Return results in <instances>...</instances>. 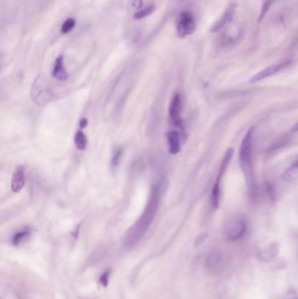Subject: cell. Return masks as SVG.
Listing matches in <instances>:
<instances>
[{
	"label": "cell",
	"instance_id": "1",
	"mask_svg": "<svg viewBox=\"0 0 298 299\" xmlns=\"http://www.w3.org/2000/svg\"><path fill=\"white\" fill-rule=\"evenodd\" d=\"M160 203V188L154 186L150 196L149 202L146 205V209L138 220L135 223L134 226L128 230L127 236L125 237V247H132L138 242L142 236L146 234V230L149 228L153 219L156 214V210L158 208Z\"/></svg>",
	"mask_w": 298,
	"mask_h": 299
},
{
	"label": "cell",
	"instance_id": "2",
	"mask_svg": "<svg viewBox=\"0 0 298 299\" xmlns=\"http://www.w3.org/2000/svg\"><path fill=\"white\" fill-rule=\"evenodd\" d=\"M254 128L251 127L243 138L242 146L240 148V164L245 176L248 189L250 194H253L254 188V166L252 161V146H253V138Z\"/></svg>",
	"mask_w": 298,
	"mask_h": 299
},
{
	"label": "cell",
	"instance_id": "3",
	"mask_svg": "<svg viewBox=\"0 0 298 299\" xmlns=\"http://www.w3.org/2000/svg\"><path fill=\"white\" fill-rule=\"evenodd\" d=\"M31 96L34 102L38 104H45L51 100L52 93L50 91V84L44 74L38 76L34 80Z\"/></svg>",
	"mask_w": 298,
	"mask_h": 299
},
{
	"label": "cell",
	"instance_id": "4",
	"mask_svg": "<svg viewBox=\"0 0 298 299\" xmlns=\"http://www.w3.org/2000/svg\"><path fill=\"white\" fill-rule=\"evenodd\" d=\"M246 230V220L242 216H236L229 220L225 226L224 234L228 240H237L245 234Z\"/></svg>",
	"mask_w": 298,
	"mask_h": 299
},
{
	"label": "cell",
	"instance_id": "5",
	"mask_svg": "<svg viewBox=\"0 0 298 299\" xmlns=\"http://www.w3.org/2000/svg\"><path fill=\"white\" fill-rule=\"evenodd\" d=\"M196 29V22L194 16L192 12L186 10L182 12L176 22V31L180 38H186V36L192 34Z\"/></svg>",
	"mask_w": 298,
	"mask_h": 299
},
{
	"label": "cell",
	"instance_id": "6",
	"mask_svg": "<svg viewBox=\"0 0 298 299\" xmlns=\"http://www.w3.org/2000/svg\"><path fill=\"white\" fill-rule=\"evenodd\" d=\"M181 110H182V101H181L180 94L177 93L174 94V98L170 102L169 107V116L170 120L174 126L183 129V122L180 118Z\"/></svg>",
	"mask_w": 298,
	"mask_h": 299
},
{
	"label": "cell",
	"instance_id": "7",
	"mask_svg": "<svg viewBox=\"0 0 298 299\" xmlns=\"http://www.w3.org/2000/svg\"><path fill=\"white\" fill-rule=\"evenodd\" d=\"M290 64V60H284V62H282L278 63V64H274L272 66H268L264 68V70L260 71L259 73H257L256 76H254L251 79H250V82H256L259 80H264L268 77L272 76L276 74L279 73L280 71L282 70H284L285 68H287Z\"/></svg>",
	"mask_w": 298,
	"mask_h": 299
},
{
	"label": "cell",
	"instance_id": "8",
	"mask_svg": "<svg viewBox=\"0 0 298 299\" xmlns=\"http://www.w3.org/2000/svg\"><path fill=\"white\" fill-rule=\"evenodd\" d=\"M26 182V172L24 167L18 166L14 170L12 178V190L14 192H18L24 188Z\"/></svg>",
	"mask_w": 298,
	"mask_h": 299
},
{
	"label": "cell",
	"instance_id": "9",
	"mask_svg": "<svg viewBox=\"0 0 298 299\" xmlns=\"http://www.w3.org/2000/svg\"><path fill=\"white\" fill-rule=\"evenodd\" d=\"M234 10H236V6L234 4L228 6V8L225 10V12L223 14L222 17L220 18L218 20L215 22V24L212 26V32H216L218 30H220L222 28H224L226 24H228L229 22L232 20V17H234Z\"/></svg>",
	"mask_w": 298,
	"mask_h": 299
},
{
	"label": "cell",
	"instance_id": "10",
	"mask_svg": "<svg viewBox=\"0 0 298 299\" xmlns=\"http://www.w3.org/2000/svg\"><path fill=\"white\" fill-rule=\"evenodd\" d=\"M52 76L58 80H66L68 74L64 65V56H60L54 62V66L52 70Z\"/></svg>",
	"mask_w": 298,
	"mask_h": 299
},
{
	"label": "cell",
	"instance_id": "11",
	"mask_svg": "<svg viewBox=\"0 0 298 299\" xmlns=\"http://www.w3.org/2000/svg\"><path fill=\"white\" fill-rule=\"evenodd\" d=\"M167 142L170 154L176 155L180 152V136L177 130H170L167 133Z\"/></svg>",
	"mask_w": 298,
	"mask_h": 299
},
{
	"label": "cell",
	"instance_id": "12",
	"mask_svg": "<svg viewBox=\"0 0 298 299\" xmlns=\"http://www.w3.org/2000/svg\"><path fill=\"white\" fill-rule=\"evenodd\" d=\"M234 150L232 149V148H228V149L226 150L225 155L223 156L222 163H220V169H218V175H217V178L215 180V183L220 184L222 177H223L226 170L228 169L229 163H230V161H231L232 156H234Z\"/></svg>",
	"mask_w": 298,
	"mask_h": 299
},
{
	"label": "cell",
	"instance_id": "13",
	"mask_svg": "<svg viewBox=\"0 0 298 299\" xmlns=\"http://www.w3.org/2000/svg\"><path fill=\"white\" fill-rule=\"evenodd\" d=\"M298 178V158L296 160L294 164H292L290 168L285 172V174L282 175V180L287 181V182H292Z\"/></svg>",
	"mask_w": 298,
	"mask_h": 299
},
{
	"label": "cell",
	"instance_id": "14",
	"mask_svg": "<svg viewBox=\"0 0 298 299\" xmlns=\"http://www.w3.org/2000/svg\"><path fill=\"white\" fill-rule=\"evenodd\" d=\"M30 230L29 228H24V230H21L20 232L15 234L14 236H12V244L14 246H18L21 244H23L24 240L28 239L29 236H30Z\"/></svg>",
	"mask_w": 298,
	"mask_h": 299
},
{
	"label": "cell",
	"instance_id": "15",
	"mask_svg": "<svg viewBox=\"0 0 298 299\" xmlns=\"http://www.w3.org/2000/svg\"><path fill=\"white\" fill-rule=\"evenodd\" d=\"M74 144L76 146L77 149L80 150H84L86 149L88 144L87 136L85 135V133L82 130H78L76 136H74Z\"/></svg>",
	"mask_w": 298,
	"mask_h": 299
},
{
	"label": "cell",
	"instance_id": "16",
	"mask_svg": "<svg viewBox=\"0 0 298 299\" xmlns=\"http://www.w3.org/2000/svg\"><path fill=\"white\" fill-rule=\"evenodd\" d=\"M220 198V184L214 183L212 190L211 203L214 208H218Z\"/></svg>",
	"mask_w": 298,
	"mask_h": 299
},
{
	"label": "cell",
	"instance_id": "17",
	"mask_svg": "<svg viewBox=\"0 0 298 299\" xmlns=\"http://www.w3.org/2000/svg\"><path fill=\"white\" fill-rule=\"evenodd\" d=\"M155 10V4H149L148 6L146 8H142L141 10H138L135 14H134V18L135 20H142L144 18L150 16V14H152Z\"/></svg>",
	"mask_w": 298,
	"mask_h": 299
},
{
	"label": "cell",
	"instance_id": "18",
	"mask_svg": "<svg viewBox=\"0 0 298 299\" xmlns=\"http://www.w3.org/2000/svg\"><path fill=\"white\" fill-rule=\"evenodd\" d=\"M76 20H74V18H66L65 22L63 23L62 26V28H60V32H62V34H68V32L72 31L74 26H76Z\"/></svg>",
	"mask_w": 298,
	"mask_h": 299
},
{
	"label": "cell",
	"instance_id": "19",
	"mask_svg": "<svg viewBox=\"0 0 298 299\" xmlns=\"http://www.w3.org/2000/svg\"><path fill=\"white\" fill-rule=\"evenodd\" d=\"M122 152H124V150H122V147H120V148H118V149L116 150L114 153H113V156H112V158H111V166L113 167V168H116L119 164V163H120L122 155Z\"/></svg>",
	"mask_w": 298,
	"mask_h": 299
},
{
	"label": "cell",
	"instance_id": "20",
	"mask_svg": "<svg viewBox=\"0 0 298 299\" xmlns=\"http://www.w3.org/2000/svg\"><path fill=\"white\" fill-rule=\"evenodd\" d=\"M274 2V0H266L264 2V6L262 7V10H260V16H259V21H262L264 20V17L266 16V14H268V10L270 9L272 4Z\"/></svg>",
	"mask_w": 298,
	"mask_h": 299
},
{
	"label": "cell",
	"instance_id": "21",
	"mask_svg": "<svg viewBox=\"0 0 298 299\" xmlns=\"http://www.w3.org/2000/svg\"><path fill=\"white\" fill-rule=\"evenodd\" d=\"M110 270L104 272V273L102 274V276H100L99 280H100V284L104 286V287H107L108 284V278H110Z\"/></svg>",
	"mask_w": 298,
	"mask_h": 299
},
{
	"label": "cell",
	"instance_id": "22",
	"mask_svg": "<svg viewBox=\"0 0 298 299\" xmlns=\"http://www.w3.org/2000/svg\"><path fill=\"white\" fill-rule=\"evenodd\" d=\"M142 6H144L142 0H134L132 3V7L136 10H141Z\"/></svg>",
	"mask_w": 298,
	"mask_h": 299
},
{
	"label": "cell",
	"instance_id": "23",
	"mask_svg": "<svg viewBox=\"0 0 298 299\" xmlns=\"http://www.w3.org/2000/svg\"><path fill=\"white\" fill-rule=\"evenodd\" d=\"M88 126V119L87 118H82L80 121V129H84V128H86Z\"/></svg>",
	"mask_w": 298,
	"mask_h": 299
},
{
	"label": "cell",
	"instance_id": "24",
	"mask_svg": "<svg viewBox=\"0 0 298 299\" xmlns=\"http://www.w3.org/2000/svg\"><path fill=\"white\" fill-rule=\"evenodd\" d=\"M292 132H298V122L296 124L295 126L292 127Z\"/></svg>",
	"mask_w": 298,
	"mask_h": 299
}]
</instances>
